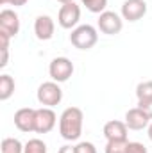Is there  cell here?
Returning a JSON list of instances; mask_svg holds the SVG:
<instances>
[{
  "label": "cell",
  "mask_w": 152,
  "mask_h": 153,
  "mask_svg": "<svg viewBox=\"0 0 152 153\" xmlns=\"http://www.w3.org/2000/svg\"><path fill=\"white\" fill-rule=\"evenodd\" d=\"M9 39H11V36H9V34H5L4 30H0V50L9 48Z\"/></svg>",
  "instance_id": "603a6c76"
},
{
  "label": "cell",
  "mask_w": 152,
  "mask_h": 153,
  "mask_svg": "<svg viewBox=\"0 0 152 153\" xmlns=\"http://www.w3.org/2000/svg\"><path fill=\"white\" fill-rule=\"evenodd\" d=\"M82 5H86V9L90 13H95V14H100L106 11L108 7V0H81Z\"/></svg>",
  "instance_id": "e0dca14e"
},
{
  "label": "cell",
  "mask_w": 152,
  "mask_h": 153,
  "mask_svg": "<svg viewBox=\"0 0 152 153\" xmlns=\"http://www.w3.org/2000/svg\"><path fill=\"white\" fill-rule=\"evenodd\" d=\"M14 93V80L11 75H0V100L5 102Z\"/></svg>",
  "instance_id": "5bb4252c"
},
{
  "label": "cell",
  "mask_w": 152,
  "mask_h": 153,
  "mask_svg": "<svg viewBox=\"0 0 152 153\" xmlns=\"http://www.w3.org/2000/svg\"><path fill=\"white\" fill-rule=\"evenodd\" d=\"M63 100V89L57 82H43L38 87V102L43 107H56Z\"/></svg>",
  "instance_id": "3957f363"
},
{
  "label": "cell",
  "mask_w": 152,
  "mask_h": 153,
  "mask_svg": "<svg viewBox=\"0 0 152 153\" xmlns=\"http://www.w3.org/2000/svg\"><path fill=\"white\" fill-rule=\"evenodd\" d=\"M79 20H81V7L75 2L61 5L59 14H57V22H59V25L63 29H75Z\"/></svg>",
  "instance_id": "8992f818"
},
{
  "label": "cell",
  "mask_w": 152,
  "mask_h": 153,
  "mask_svg": "<svg viewBox=\"0 0 152 153\" xmlns=\"http://www.w3.org/2000/svg\"><path fill=\"white\" fill-rule=\"evenodd\" d=\"M127 143L129 141H108L106 153H127Z\"/></svg>",
  "instance_id": "d6986e66"
},
{
  "label": "cell",
  "mask_w": 152,
  "mask_h": 153,
  "mask_svg": "<svg viewBox=\"0 0 152 153\" xmlns=\"http://www.w3.org/2000/svg\"><path fill=\"white\" fill-rule=\"evenodd\" d=\"M125 125H127L129 130H143V128H149L150 117L145 114L140 107H134V109L127 111V114H125Z\"/></svg>",
  "instance_id": "8fae6325"
},
{
  "label": "cell",
  "mask_w": 152,
  "mask_h": 153,
  "mask_svg": "<svg viewBox=\"0 0 152 153\" xmlns=\"http://www.w3.org/2000/svg\"><path fill=\"white\" fill-rule=\"evenodd\" d=\"M0 30L14 38L20 32V18L13 9H4L0 13Z\"/></svg>",
  "instance_id": "30bf717a"
},
{
  "label": "cell",
  "mask_w": 152,
  "mask_h": 153,
  "mask_svg": "<svg viewBox=\"0 0 152 153\" xmlns=\"http://www.w3.org/2000/svg\"><path fill=\"white\" fill-rule=\"evenodd\" d=\"M48 73L52 76L54 82H66L70 76L74 75V62L66 57H56L50 66H48Z\"/></svg>",
  "instance_id": "277c9868"
},
{
  "label": "cell",
  "mask_w": 152,
  "mask_h": 153,
  "mask_svg": "<svg viewBox=\"0 0 152 153\" xmlns=\"http://www.w3.org/2000/svg\"><path fill=\"white\" fill-rule=\"evenodd\" d=\"M7 59H9V48H4V50H2V61H0V68H5V66H7Z\"/></svg>",
  "instance_id": "cb8c5ba5"
},
{
  "label": "cell",
  "mask_w": 152,
  "mask_h": 153,
  "mask_svg": "<svg viewBox=\"0 0 152 153\" xmlns=\"http://www.w3.org/2000/svg\"><path fill=\"white\" fill-rule=\"evenodd\" d=\"M54 30H56V25H54V20L47 14H41L36 18L34 22V34L36 38L41 41H48L54 36Z\"/></svg>",
  "instance_id": "7c38bea8"
},
{
  "label": "cell",
  "mask_w": 152,
  "mask_h": 153,
  "mask_svg": "<svg viewBox=\"0 0 152 153\" xmlns=\"http://www.w3.org/2000/svg\"><path fill=\"white\" fill-rule=\"evenodd\" d=\"M138 107L152 119V100H141V102H138Z\"/></svg>",
  "instance_id": "7402d4cb"
},
{
  "label": "cell",
  "mask_w": 152,
  "mask_h": 153,
  "mask_svg": "<svg viewBox=\"0 0 152 153\" xmlns=\"http://www.w3.org/2000/svg\"><path fill=\"white\" fill-rule=\"evenodd\" d=\"M57 116L52 111V107H41L36 109V134H48L56 126Z\"/></svg>",
  "instance_id": "9c48e42d"
},
{
  "label": "cell",
  "mask_w": 152,
  "mask_h": 153,
  "mask_svg": "<svg viewBox=\"0 0 152 153\" xmlns=\"http://www.w3.org/2000/svg\"><path fill=\"white\" fill-rule=\"evenodd\" d=\"M0 4H9V0H0Z\"/></svg>",
  "instance_id": "f1b7e54d"
},
{
  "label": "cell",
  "mask_w": 152,
  "mask_h": 153,
  "mask_svg": "<svg viewBox=\"0 0 152 153\" xmlns=\"http://www.w3.org/2000/svg\"><path fill=\"white\" fill-rule=\"evenodd\" d=\"M127 153H147V148H145L141 143L129 141V143H127Z\"/></svg>",
  "instance_id": "44dd1931"
},
{
  "label": "cell",
  "mask_w": 152,
  "mask_h": 153,
  "mask_svg": "<svg viewBox=\"0 0 152 153\" xmlns=\"http://www.w3.org/2000/svg\"><path fill=\"white\" fill-rule=\"evenodd\" d=\"M97 25L100 29V32L108 34V36H114L122 30L123 27V18H120L116 13L113 11H104L99 14V20H97Z\"/></svg>",
  "instance_id": "5b68a950"
},
{
  "label": "cell",
  "mask_w": 152,
  "mask_h": 153,
  "mask_svg": "<svg viewBox=\"0 0 152 153\" xmlns=\"http://www.w3.org/2000/svg\"><path fill=\"white\" fill-rule=\"evenodd\" d=\"M57 153H77L75 146H70V144H65V146H61L59 148V152Z\"/></svg>",
  "instance_id": "d4e9b609"
},
{
  "label": "cell",
  "mask_w": 152,
  "mask_h": 153,
  "mask_svg": "<svg viewBox=\"0 0 152 153\" xmlns=\"http://www.w3.org/2000/svg\"><path fill=\"white\" fill-rule=\"evenodd\" d=\"M2 153H23V144L14 137H5L2 141Z\"/></svg>",
  "instance_id": "9a60e30c"
},
{
  "label": "cell",
  "mask_w": 152,
  "mask_h": 153,
  "mask_svg": "<svg viewBox=\"0 0 152 153\" xmlns=\"http://www.w3.org/2000/svg\"><path fill=\"white\" fill-rule=\"evenodd\" d=\"M14 126L20 132H36V109L23 107L14 114Z\"/></svg>",
  "instance_id": "ba28073f"
},
{
  "label": "cell",
  "mask_w": 152,
  "mask_h": 153,
  "mask_svg": "<svg viewBox=\"0 0 152 153\" xmlns=\"http://www.w3.org/2000/svg\"><path fill=\"white\" fill-rule=\"evenodd\" d=\"M127 125L125 121H108L104 125V135L108 141H127Z\"/></svg>",
  "instance_id": "4fadbf2b"
},
{
  "label": "cell",
  "mask_w": 152,
  "mask_h": 153,
  "mask_svg": "<svg viewBox=\"0 0 152 153\" xmlns=\"http://www.w3.org/2000/svg\"><path fill=\"white\" fill-rule=\"evenodd\" d=\"M57 2H61V4H70V2H74V0H57Z\"/></svg>",
  "instance_id": "83f0119b"
},
{
  "label": "cell",
  "mask_w": 152,
  "mask_h": 153,
  "mask_svg": "<svg viewBox=\"0 0 152 153\" xmlns=\"http://www.w3.org/2000/svg\"><path fill=\"white\" fill-rule=\"evenodd\" d=\"M29 0H9V4L11 5H14V7H20V5H25Z\"/></svg>",
  "instance_id": "484cf974"
},
{
  "label": "cell",
  "mask_w": 152,
  "mask_h": 153,
  "mask_svg": "<svg viewBox=\"0 0 152 153\" xmlns=\"http://www.w3.org/2000/svg\"><path fill=\"white\" fill-rule=\"evenodd\" d=\"M136 96H138V102H141V100H152V80H145V82L138 84Z\"/></svg>",
  "instance_id": "2e32d148"
},
{
  "label": "cell",
  "mask_w": 152,
  "mask_h": 153,
  "mask_svg": "<svg viewBox=\"0 0 152 153\" xmlns=\"http://www.w3.org/2000/svg\"><path fill=\"white\" fill-rule=\"evenodd\" d=\"M23 153H47V144L41 139H31L25 143Z\"/></svg>",
  "instance_id": "ac0fdd59"
},
{
  "label": "cell",
  "mask_w": 152,
  "mask_h": 153,
  "mask_svg": "<svg viewBox=\"0 0 152 153\" xmlns=\"http://www.w3.org/2000/svg\"><path fill=\"white\" fill-rule=\"evenodd\" d=\"M149 139L152 141V123L149 125Z\"/></svg>",
  "instance_id": "4316f807"
},
{
  "label": "cell",
  "mask_w": 152,
  "mask_h": 153,
  "mask_svg": "<svg viewBox=\"0 0 152 153\" xmlns=\"http://www.w3.org/2000/svg\"><path fill=\"white\" fill-rule=\"evenodd\" d=\"M147 14L145 0H125L122 5V18L127 22H138Z\"/></svg>",
  "instance_id": "52a82bcc"
},
{
  "label": "cell",
  "mask_w": 152,
  "mask_h": 153,
  "mask_svg": "<svg viewBox=\"0 0 152 153\" xmlns=\"http://www.w3.org/2000/svg\"><path fill=\"white\" fill-rule=\"evenodd\" d=\"M70 41L72 45L79 48V50H90L97 45L99 41V34H97V29L93 25H79L72 30L70 34Z\"/></svg>",
  "instance_id": "7a4b0ae2"
},
{
  "label": "cell",
  "mask_w": 152,
  "mask_h": 153,
  "mask_svg": "<svg viewBox=\"0 0 152 153\" xmlns=\"http://www.w3.org/2000/svg\"><path fill=\"white\" fill-rule=\"evenodd\" d=\"M84 114L79 107H68L59 117V134L65 141H77L82 134Z\"/></svg>",
  "instance_id": "6da1fadb"
},
{
  "label": "cell",
  "mask_w": 152,
  "mask_h": 153,
  "mask_svg": "<svg viewBox=\"0 0 152 153\" xmlns=\"http://www.w3.org/2000/svg\"><path fill=\"white\" fill-rule=\"evenodd\" d=\"M77 153H97V148L93 143H88V141H82L75 146Z\"/></svg>",
  "instance_id": "ffe728a7"
}]
</instances>
